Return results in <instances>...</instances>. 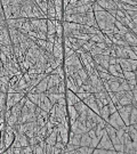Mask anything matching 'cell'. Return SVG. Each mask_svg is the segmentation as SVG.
<instances>
[{
	"label": "cell",
	"instance_id": "obj_46",
	"mask_svg": "<svg viewBox=\"0 0 137 154\" xmlns=\"http://www.w3.org/2000/svg\"><path fill=\"white\" fill-rule=\"evenodd\" d=\"M75 51L73 50L72 48H70V47H64V57H69V56H71L73 55Z\"/></svg>",
	"mask_w": 137,
	"mask_h": 154
},
{
	"label": "cell",
	"instance_id": "obj_57",
	"mask_svg": "<svg viewBox=\"0 0 137 154\" xmlns=\"http://www.w3.org/2000/svg\"><path fill=\"white\" fill-rule=\"evenodd\" d=\"M114 67H116V70L119 72V73H123V71H122V69H121V66H120V64L119 63H116L114 64Z\"/></svg>",
	"mask_w": 137,
	"mask_h": 154
},
{
	"label": "cell",
	"instance_id": "obj_34",
	"mask_svg": "<svg viewBox=\"0 0 137 154\" xmlns=\"http://www.w3.org/2000/svg\"><path fill=\"white\" fill-rule=\"evenodd\" d=\"M123 79H125V80L136 79V72H133V71H123Z\"/></svg>",
	"mask_w": 137,
	"mask_h": 154
},
{
	"label": "cell",
	"instance_id": "obj_60",
	"mask_svg": "<svg viewBox=\"0 0 137 154\" xmlns=\"http://www.w3.org/2000/svg\"><path fill=\"white\" fill-rule=\"evenodd\" d=\"M134 1H136V0H134Z\"/></svg>",
	"mask_w": 137,
	"mask_h": 154
},
{
	"label": "cell",
	"instance_id": "obj_2",
	"mask_svg": "<svg viewBox=\"0 0 137 154\" xmlns=\"http://www.w3.org/2000/svg\"><path fill=\"white\" fill-rule=\"evenodd\" d=\"M108 123L112 126L114 129H119V128H123L125 127V122H123V120L121 119L120 117V114L118 113V111L114 112V113H112V114H110V117H108V121H106Z\"/></svg>",
	"mask_w": 137,
	"mask_h": 154
},
{
	"label": "cell",
	"instance_id": "obj_19",
	"mask_svg": "<svg viewBox=\"0 0 137 154\" xmlns=\"http://www.w3.org/2000/svg\"><path fill=\"white\" fill-rule=\"evenodd\" d=\"M47 81H48V79H47V75H46L42 80L40 81V82H39V83H38V85L36 86L37 93H38V94L45 93V91L47 90Z\"/></svg>",
	"mask_w": 137,
	"mask_h": 154
},
{
	"label": "cell",
	"instance_id": "obj_32",
	"mask_svg": "<svg viewBox=\"0 0 137 154\" xmlns=\"http://www.w3.org/2000/svg\"><path fill=\"white\" fill-rule=\"evenodd\" d=\"M18 140H20V143H21L22 147L29 145V139H28V137H26L25 134H18Z\"/></svg>",
	"mask_w": 137,
	"mask_h": 154
},
{
	"label": "cell",
	"instance_id": "obj_6",
	"mask_svg": "<svg viewBox=\"0 0 137 154\" xmlns=\"http://www.w3.org/2000/svg\"><path fill=\"white\" fill-rule=\"evenodd\" d=\"M96 147H98V148H106V150H114L113 148V144H112V142H111V139H110V137L108 136L106 132L103 134V136L100 138V142H98V144H97Z\"/></svg>",
	"mask_w": 137,
	"mask_h": 154
},
{
	"label": "cell",
	"instance_id": "obj_26",
	"mask_svg": "<svg viewBox=\"0 0 137 154\" xmlns=\"http://www.w3.org/2000/svg\"><path fill=\"white\" fill-rule=\"evenodd\" d=\"M45 94H46V96L49 98V101H51V103L54 105V104H56L58 101V98H59V93H47V91H45Z\"/></svg>",
	"mask_w": 137,
	"mask_h": 154
},
{
	"label": "cell",
	"instance_id": "obj_28",
	"mask_svg": "<svg viewBox=\"0 0 137 154\" xmlns=\"http://www.w3.org/2000/svg\"><path fill=\"white\" fill-rule=\"evenodd\" d=\"M134 123H137V109L133 106L129 114V125H134Z\"/></svg>",
	"mask_w": 137,
	"mask_h": 154
},
{
	"label": "cell",
	"instance_id": "obj_41",
	"mask_svg": "<svg viewBox=\"0 0 137 154\" xmlns=\"http://www.w3.org/2000/svg\"><path fill=\"white\" fill-rule=\"evenodd\" d=\"M66 86H65V79L64 80H62L59 82V85L57 86V89H58V93H61V94H65V91H66Z\"/></svg>",
	"mask_w": 137,
	"mask_h": 154
},
{
	"label": "cell",
	"instance_id": "obj_12",
	"mask_svg": "<svg viewBox=\"0 0 137 154\" xmlns=\"http://www.w3.org/2000/svg\"><path fill=\"white\" fill-rule=\"evenodd\" d=\"M65 98H66V104L67 105H74L78 101H80L77 94L71 91V90H69V89L65 91Z\"/></svg>",
	"mask_w": 137,
	"mask_h": 154
},
{
	"label": "cell",
	"instance_id": "obj_24",
	"mask_svg": "<svg viewBox=\"0 0 137 154\" xmlns=\"http://www.w3.org/2000/svg\"><path fill=\"white\" fill-rule=\"evenodd\" d=\"M93 153L94 154H116V150H106V148H98V147H95L93 150Z\"/></svg>",
	"mask_w": 137,
	"mask_h": 154
},
{
	"label": "cell",
	"instance_id": "obj_29",
	"mask_svg": "<svg viewBox=\"0 0 137 154\" xmlns=\"http://www.w3.org/2000/svg\"><path fill=\"white\" fill-rule=\"evenodd\" d=\"M51 74H57V75H59V78H61V79H63V80H64L65 74H64V70H63V65H59V66H57L56 69H54V70L51 71Z\"/></svg>",
	"mask_w": 137,
	"mask_h": 154
},
{
	"label": "cell",
	"instance_id": "obj_11",
	"mask_svg": "<svg viewBox=\"0 0 137 154\" xmlns=\"http://www.w3.org/2000/svg\"><path fill=\"white\" fill-rule=\"evenodd\" d=\"M1 45H5V46L12 45V41H10V37H9V32H8L7 26H5L4 29L0 30V46H1Z\"/></svg>",
	"mask_w": 137,
	"mask_h": 154
},
{
	"label": "cell",
	"instance_id": "obj_18",
	"mask_svg": "<svg viewBox=\"0 0 137 154\" xmlns=\"http://www.w3.org/2000/svg\"><path fill=\"white\" fill-rule=\"evenodd\" d=\"M73 106H74V109L77 110V112H78L79 114H87V109H88V106H87L82 101H78Z\"/></svg>",
	"mask_w": 137,
	"mask_h": 154
},
{
	"label": "cell",
	"instance_id": "obj_25",
	"mask_svg": "<svg viewBox=\"0 0 137 154\" xmlns=\"http://www.w3.org/2000/svg\"><path fill=\"white\" fill-rule=\"evenodd\" d=\"M18 31L23 33V34H28L30 31H31V25H30V22H29V18L25 21V22L23 23V25H22L21 28L18 29Z\"/></svg>",
	"mask_w": 137,
	"mask_h": 154
},
{
	"label": "cell",
	"instance_id": "obj_9",
	"mask_svg": "<svg viewBox=\"0 0 137 154\" xmlns=\"http://www.w3.org/2000/svg\"><path fill=\"white\" fill-rule=\"evenodd\" d=\"M82 102L86 104L87 106L90 109V110H93L95 113H100V109H98V106H97V104H96V98H95L94 94H90V95L87 97L86 99H84Z\"/></svg>",
	"mask_w": 137,
	"mask_h": 154
},
{
	"label": "cell",
	"instance_id": "obj_23",
	"mask_svg": "<svg viewBox=\"0 0 137 154\" xmlns=\"http://www.w3.org/2000/svg\"><path fill=\"white\" fill-rule=\"evenodd\" d=\"M98 115H100V117H101L103 120L108 121V117H110V112H108V105H104L102 109H100V113H98Z\"/></svg>",
	"mask_w": 137,
	"mask_h": 154
},
{
	"label": "cell",
	"instance_id": "obj_16",
	"mask_svg": "<svg viewBox=\"0 0 137 154\" xmlns=\"http://www.w3.org/2000/svg\"><path fill=\"white\" fill-rule=\"evenodd\" d=\"M15 138L14 134H9V132H5L4 136H2V142H4V145H5V148H8L13 144Z\"/></svg>",
	"mask_w": 137,
	"mask_h": 154
},
{
	"label": "cell",
	"instance_id": "obj_45",
	"mask_svg": "<svg viewBox=\"0 0 137 154\" xmlns=\"http://www.w3.org/2000/svg\"><path fill=\"white\" fill-rule=\"evenodd\" d=\"M89 95H90V93H88V91H81V93H77V96H78V98H79L80 101L86 99Z\"/></svg>",
	"mask_w": 137,
	"mask_h": 154
},
{
	"label": "cell",
	"instance_id": "obj_55",
	"mask_svg": "<svg viewBox=\"0 0 137 154\" xmlns=\"http://www.w3.org/2000/svg\"><path fill=\"white\" fill-rule=\"evenodd\" d=\"M53 47H54V44H53V42H49V41H47L46 47H45V50H47V51H49V53H51V51H53Z\"/></svg>",
	"mask_w": 137,
	"mask_h": 154
},
{
	"label": "cell",
	"instance_id": "obj_15",
	"mask_svg": "<svg viewBox=\"0 0 137 154\" xmlns=\"http://www.w3.org/2000/svg\"><path fill=\"white\" fill-rule=\"evenodd\" d=\"M65 86L67 87V89L69 90H71V91H73V93H78V89H79V86L74 82V80H73L71 77H65Z\"/></svg>",
	"mask_w": 137,
	"mask_h": 154
},
{
	"label": "cell",
	"instance_id": "obj_56",
	"mask_svg": "<svg viewBox=\"0 0 137 154\" xmlns=\"http://www.w3.org/2000/svg\"><path fill=\"white\" fill-rule=\"evenodd\" d=\"M96 47H98V48H101V49H106L108 46L105 42H96V45H95Z\"/></svg>",
	"mask_w": 137,
	"mask_h": 154
},
{
	"label": "cell",
	"instance_id": "obj_20",
	"mask_svg": "<svg viewBox=\"0 0 137 154\" xmlns=\"http://www.w3.org/2000/svg\"><path fill=\"white\" fill-rule=\"evenodd\" d=\"M93 150L92 146H79L74 150V154H92Z\"/></svg>",
	"mask_w": 137,
	"mask_h": 154
},
{
	"label": "cell",
	"instance_id": "obj_31",
	"mask_svg": "<svg viewBox=\"0 0 137 154\" xmlns=\"http://www.w3.org/2000/svg\"><path fill=\"white\" fill-rule=\"evenodd\" d=\"M47 121H48V118H45L43 115H41V114H38V115H37L36 122H37V125L39 126V127H42V126H45Z\"/></svg>",
	"mask_w": 137,
	"mask_h": 154
},
{
	"label": "cell",
	"instance_id": "obj_42",
	"mask_svg": "<svg viewBox=\"0 0 137 154\" xmlns=\"http://www.w3.org/2000/svg\"><path fill=\"white\" fill-rule=\"evenodd\" d=\"M119 90H123V91H127V90H130L129 86L127 83V81L123 79L121 82H120V86H119Z\"/></svg>",
	"mask_w": 137,
	"mask_h": 154
},
{
	"label": "cell",
	"instance_id": "obj_58",
	"mask_svg": "<svg viewBox=\"0 0 137 154\" xmlns=\"http://www.w3.org/2000/svg\"><path fill=\"white\" fill-rule=\"evenodd\" d=\"M69 4L72 5L73 7H77L78 6V0H69Z\"/></svg>",
	"mask_w": 137,
	"mask_h": 154
},
{
	"label": "cell",
	"instance_id": "obj_37",
	"mask_svg": "<svg viewBox=\"0 0 137 154\" xmlns=\"http://www.w3.org/2000/svg\"><path fill=\"white\" fill-rule=\"evenodd\" d=\"M77 72H78L79 77L81 78V80L84 81V82H86V81L88 80V74H87L86 70H85L84 67H82V69H80V70H78Z\"/></svg>",
	"mask_w": 137,
	"mask_h": 154
},
{
	"label": "cell",
	"instance_id": "obj_50",
	"mask_svg": "<svg viewBox=\"0 0 137 154\" xmlns=\"http://www.w3.org/2000/svg\"><path fill=\"white\" fill-rule=\"evenodd\" d=\"M36 44L40 47V48H42L45 49V47H46V44H47V40H41V39H37L36 40Z\"/></svg>",
	"mask_w": 137,
	"mask_h": 154
},
{
	"label": "cell",
	"instance_id": "obj_13",
	"mask_svg": "<svg viewBox=\"0 0 137 154\" xmlns=\"http://www.w3.org/2000/svg\"><path fill=\"white\" fill-rule=\"evenodd\" d=\"M123 40L128 44V46H137V39H136V34H134L133 32H126L123 34Z\"/></svg>",
	"mask_w": 137,
	"mask_h": 154
},
{
	"label": "cell",
	"instance_id": "obj_36",
	"mask_svg": "<svg viewBox=\"0 0 137 154\" xmlns=\"http://www.w3.org/2000/svg\"><path fill=\"white\" fill-rule=\"evenodd\" d=\"M69 77H71L73 80H74V82H75V83H77V85L79 86V87L81 86V85H82V83H84V81L81 80V78L79 77L78 72H74V73H72L71 75H69Z\"/></svg>",
	"mask_w": 137,
	"mask_h": 154
},
{
	"label": "cell",
	"instance_id": "obj_54",
	"mask_svg": "<svg viewBox=\"0 0 137 154\" xmlns=\"http://www.w3.org/2000/svg\"><path fill=\"white\" fill-rule=\"evenodd\" d=\"M55 38H56V33H54V34H49V33H47V41H49V42H53L54 44V41H55Z\"/></svg>",
	"mask_w": 137,
	"mask_h": 154
},
{
	"label": "cell",
	"instance_id": "obj_48",
	"mask_svg": "<svg viewBox=\"0 0 137 154\" xmlns=\"http://www.w3.org/2000/svg\"><path fill=\"white\" fill-rule=\"evenodd\" d=\"M108 112H110V114H112V113H114V112H116V105H114L113 103L111 102V101L108 102Z\"/></svg>",
	"mask_w": 137,
	"mask_h": 154
},
{
	"label": "cell",
	"instance_id": "obj_39",
	"mask_svg": "<svg viewBox=\"0 0 137 154\" xmlns=\"http://www.w3.org/2000/svg\"><path fill=\"white\" fill-rule=\"evenodd\" d=\"M24 105L29 109L31 112H34V110H36V107L38 106V105H36L34 103H32L31 101H30L29 98H26V101H25V103H24Z\"/></svg>",
	"mask_w": 137,
	"mask_h": 154
},
{
	"label": "cell",
	"instance_id": "obj_35",
	"mask_svg": "<svg viewBox=\"0 0 137 154\" xmlns=\"http://www.w3.org/2000/svg\"><path fill=\"white\" fill-rule=\"evenodd\" d=\"M47 33H49V34L56 33V30H55L54 23L51 22V20H48V18H47Z\"/></svg>",
	"mask_w": 137,
	"mask_h": 154
},
{
	"label": "cell",
	"instance_id": "obj_30",
	"mask_svg": "<svg viewBox=\"0 0 137 154\" xmlns=\"http://www.w3.org/2000/svg\"><path fill=\"white\" fill-rule=\"evenodd\" d=\"M38 30L43 32V33H47V18H40Z\"/></svg>",
	"mask_w": 137,
	"mask_h": 154
},
{
	"label": "cell",
	"instance_id": "obj_52",
	"mask_svg": "<svg viewBox=\"0 0 137 154\" xmlns=\"http://www.w3.org/2000/svg\"><path fill=\"white\" fill-rule=\"evenodd\" d=\"M102 10H104V9H103V8H102L95 1L94 4H93V12H102Z\"/></svg>",
	"mask_w": 137,
	"mask_h": 154
},
{
	"label": "cell",
	"instance_id": "obj_53",
	"mask_svg": "<svg viewBox=\"0 0 137 154\" xmlns=\"http://www.w3.org/2000/svg\"><path fill=\"white\" fill-rule=\"evenodd\" d=\"M0 61L2 62V64H5L6 62L8 61V58H7V55L5 54V53H2V51L0 50Z\"/></svg>",
	"mask_w": 137,
	"mask_h": 154
},
{
	"label": "cell",
	"instance_id": "obj_43",
	"mask_svg": "<svg viewBox=\"0 0 137 154\" xmlns=\"http://www.w3.org/2000/svg\"><path fill=\"white\" fill-rule=\"evenodd\" d=\"M102 53H103V49L98 48V47H96V46H95L92 50L89 51V54H90L92 56H95V55H101Z\"/></svg>",
	"mask_w": 137,
	"mask_h": 154
},
{
	"label": "cell",
	"instance_id": "obj_10",
	"mask_svg": "<svg viewBox=\"0 0 137 154\" xmlns=\"http://www.w3.org/2000/svg\"><path fill=\"white\" fill-rule=\"evenodd\" d=\"M93 59L95 61V63L96 64H98V65L103 66L105 70H108V59H110V56H108V55H95V56H93Z\"/></svg>",
	"mask_w": 137,
	"mask_h": 154
},
{
	"label": "cell",
	"instance_id": "obj_33",
	"mask_svg": "<svg viewBox=\"0 0 137 154\" xmlns=\"http://www.w3.org/2000/svg\"><path fill=\"white\" fill-rule=\"evenodd\" d=\"M2 9H4L5 20H9V18H12V6H10V5L4 6V7H2Z\"/></svg>",
	"mask_w": 137,
	"mask_h": 154
},
{
	"label": "cell",
	"instance_id": "obj_8",
	"mask_svg": "<svg viewBox=\"0 0 137 154\" xmlns=\"http://www.w3.org/2000/svg\"><path fill=\"white\" fill-rule=\"evenodd\" d=\"M70 131L81 135V134H84V132H87V128H86V126H85V123L80 122L79 120L77 119L72 125H70Z\"/></svg>",
	"mask_w": 137,
	"mask_h": 154
},
{
	"label": "cell",
	"instance_id": "obj_59",
	"mask_svg": "<svg viewBox=\"0 0 137 154\" xmlns=\"http://www.w3.org/2000/svg\"><path fill=\"white\" fill-rule=\"evenodd\" d=\"M13 147V146H12ZM13 153L21 154V147H13Z\"/></svg>",
	"mask_w": 137,
	"mask_h": 154
},
{
	"label": "cell",
	"instance_id": "obj_49",
	"mask_svg": "<svg viewBox=\"0 0 137 154\" xmlns=\"http://www.w3.org/2000/svg\"><path fill=\"white\" fill-rule=\"evenodd\" d=\"M96 2H97L104 10L108 9V1H106V0H96Z\"/></svg>",
	"mask_w": 137,
	"mask_h": 154
},
{
	"label": "cell",
	"instance_id": "obj_22",
	"mask_svg": "<svg viewBox=\"0 0 137 154\" xmlns=\"http://www.w3.org/2000/svg\"><path fill=\"white\" fill-rule=\"evenodd\" d=\"M108 85V87H110V89H111V91H118L119 90V86H120V83H119V81H118V78H116V80H108L106 81Z\"/></svg>",
	"mask_w": 137,
	"mask_h": 154
},
{
	"label": "cell",
	"instance_id": "obj_7",
	"mask_svg": "<svg viewBox=\"0 0 137 154\" xmlns=\"http://www.w3.org/2000/svg\"><path fill=\"white\" fill-rule=\"evenodd\" d=\"M38 106H39L41 110L46 111V112H49V110L51 109L53 104L51 103L49 98L46 96L45 93H41V94H40V98H39V104H38Z\"/></svg>",
	"mask_w": 137,
	"mask_h": 154
},
{
	"label": "cell",
	"instance_id": "obj_38",
	"mask_svg": "<svg viewBox=\"0 0 137 154\" xmlns=\"http://www.w3.org/2000/svg\"><path fill=\"white\" fill-rule=\"evenodd\" d=\"M98 74V77H100V79L102 81H108L110 78H111V74L108 73V71H103V72H97Z\"/></svg>",
	"mask_w": 137,
	"mask_h": 154
},
{
	"label": "cell",
	"instance_id": "obj_40",
	"mask_svg": "<svg viewBox=\"0 0 137 154\" xmlns=\"http://www.w3.org/2000/svg\"><path fill=\"white\" fill-rule=\"evenodd\" d=\"M59 65H63V58H55L54 62L51 64V67L54 70V69H56V67Z\"/></svg>",
	"mask_w": 137,
	"mask_h": 154
},
{
	"label": "cell",
	"instance_id": "obj_3",
	"mask_svg": "<svg viewBox=\"0 0 137 154\" xmlns=\"http://www.w3.org/2000/svg\"><path fill=\"white\" fill-rule=\"evenodd\" d=\"M131 109H133V105L129 104V105H123V106H120L119 109H118V113L120 114V117L121 119L123 120V122H125V125L128 126L129 125V114L130 112H131Z\"/></svg>",
	"mask_w": 137,
	"mask_h": 154
},
{
	"label": "cell",
	"instance_id": "obj_5",
	"mask_svg": "<svg viewBox=\"0 0 137 154\" xmlns=\"http://www.w3.org/2000/svg\"><path fill=\"white\" fill-rule=\"evenodd\" d=\"M54 107H55V118L59 123L67 115V107H66V105H59L57 103L54 104Z\"/></svg>",
	"mask_w": 137,
	"mask_h": 154
},
{
	"label": "cell",
	"instance_id": "obj_17",
	"mask_svg": "<svg viewBox=\"0 0 137 154\" xmlns=\"http://www.w3.org/2000/svg\"><path fill=\"white\" fill-rule=\"evenodd\" d=\"M80 138H81V135L80 134H74L72 131H69V142L67 143H71L75 146H80Z\"/></svg>",
	"mask_w": 137,
	"mask_h": 154
},
{
	"label": "cell",
	"instance_id": "obj_47",
	"mask_svg": "<svg viewBox=\"0 0 137 154\" xmlns=\"http://www.w3.org/2000/svg\"><path fill=\"white\" fill-rule=\"evenodd\" d=\"M122 10H135V12H137V6H131V5L122 4Z\"/></svg>",
	"mask_w": 137,
	"mask_h": 154
},
{
	"label": "cell",
	"instance_id": "obj_51",
	"mask_svg": "<svg viewBox=\"0 0 137 154\" xmlns=\"http://www.w3.org/2000/svg\"><path fill=\"white\" fill-rule=\"evenodd\" d=\"M121 4H127V5H131V6H137V1L134 0H119Z\"/></svg>",
	"mask_w": 137,
	"mask_h": 154
},
{
	"label": "cell",
	"instance_id": "obj_4",
	"mask_svg": "<svg viewBox=\"0 0 137 154\" xmlns=\"http://www.w3.org/2000/svg\"><path fill=\"white\" fill-rule=\"evenodd\" d=\"M95 15V21L97 23V26L98 29L104 30L105 28V24H106V15H108V12L106 10H102V12H94Z\"/></svg>",
	"mask_w": 137,
	"mask_h": 154
},
{
	"label": "cell",
	"instance_id": "obj_21",
	"mask_svg": "<svg viewBox=\"0 0 137 154\" xmlns=\"http://www.w3.org/2000/svg\"><path fill=\"white\" fill-rule=\"evenodd\" d=\"M80 146H90V137H89L88 132H84V134H81Z\"/></svg>",
	"mask_w": 137,
	"mask_h": 154
},
{
	"label": "cell",
	"instance_id": "obj_1",
	"mask_svg": "<svg viewBox=\"0 0 137 154\" xmlns=\"http://www.w3.org/2000/svg\"><path fill=\"white\" fill-rule=\"evenodd\" d=\"M116 63L120 64L122 71H133V72H136V66H137L136 59L119 58V57H116Z\"/></svg>",
	"mask_w": 137,
	"mask_h": 154
},
{
	"label": "cell",
	"instance_id": "obj_44",
	"mask_svg": "<svg viewBox=\"0 0 137 154\" xmlns=\"http://www.w3.org/2000/svg\"><path fill=\"white\" fill-rule=\"evenodd\" d=\"M21 154H32V147L30 145L21 147Z\"/></svg>",
	"mask_w": 137,
	"mask_h": 154
},
{
	"label": "cell",
	"instance_id": "obj_27",
	"mask_svg": "<svg viewBox=\"0 0 137 154\" xmlns=\"http://www.w3.org/2000/svg\"><path fill=\"white\" fill-rule=\"evenodd\" d=\"M26 97H28V98H29V99L32 103H34L36 105H38V104H39L40 94H38V93H28V94H26Z\"/></svg>",
	"mask_w": 137,
	"mask_h": 154
},
{
	"label": "cell",
	"instance_id": "obj_14",
	"mask_svg": "<svg viewBox=\"0 0 137 154\" xmlns=\"http://www.w3.org/2000/svg\"><path fill=\"white\" fill-rule=\"evenodd\" d=\"M67 117H69L70 125H72L73 122L78 119V117H79V113L77 112V110L74 109L73 105H69V107H67Z\"/></svg>",
	"mask_w": 137,
	"mask_h": 154
}]
</instances>
